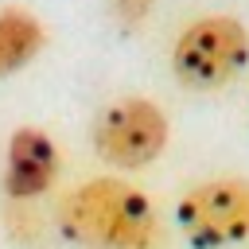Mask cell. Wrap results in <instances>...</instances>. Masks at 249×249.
<instances>
[{"label": "cell", "mask_w": 249, "mask_h": 249, "mask_svg": "<svg viewBox=\"0 0 249 249\" xmlns=\"http://www.w3.org/2000/svg\"><path fill=\"white\" fill-rule=\"evenodd\" d=\"M152 4H156V0H109V8H113V16H117V23H121L124 31H132L136 23H144V19H148V12H152Z\"/></svg>", "instance_id": "cell-8"}, {"label": "cell", "mask_w": 249, "mask_h": 249, "mask_svg": "<svg viewBox=\"0 0 249 249\" xmlns=\"http://www.w3.org/2000/svg\"><path fill=\"white\" fill-rule=\"evenodd\" d=\"M249 62V31L237 16L214 12L191 19L175 47H171V70L191 89H218L233 82Z\"/></svg>", "instance_id": "cell-2"}, {"label": "cell", "mask_w": 249, "mask_h": 249, "mask_svg": "<svg viewBox=\"0 0 249 249\" xmlns=\"http://www.w3.org/2000/svg\"><path fill=\"white\" fill-rule=\"evenodd\" d=\"M54 230L82 249H156L160 214L152 198L113 175L86 179L54 202Z\"/></svg>", "instance_id": "cell-1"}, {"label": "cell", "mask_w": 249, "mask_h": 249, "mask_svg": "<svg viewBox=\"0 0 249 249\" xmlns=\"http://www.w3.org/2000/svg\"><path fill=\"white\" fill-rule=\"evenodd\" d=\"M58 167H62V156H58V144L35 128V124H23L8 136V148H4V195L8 202H35L43 198L54 179H58Z\"/></svg>", "instance_id": "cell-5"}, {"label": "cell", "mask_w": 249, "mask_h": 249, "mask_svg": "<svg viewBox=\"0 0 249 249\" xmlns=\"http://www.w3.org/2000/svg\"><path fill=\"white\" fill-rule=\"evenodd\" d=\"M8 233L16 241H23V245H35V237H39V214H31L27 202H12L8 206Z\"/></svg>", "instance_id": "cell-7"}, {"label": "cell", "mask_w": 249, "mask_h": 249, "mask_svg": "<svg viewBox=\"0 0 249 249\" xmlns=\"http://www.w3.org/2000/svg\"><path fill=\"white\" fill-rule=\"evenodd\" d=\"M167 136H171V124L163 109L140 93L109 101L93 117V132H89L97 160L117 171H140L156 163L167 148Z\"/></svg>", "instance_id": "cell-4"}, {"label": "cell", "mask_w": 249, "mask_h": 249, "mask_svg": "<svg viewBox=\"0 0 249 249\" xmlns=\"http://www.w3.org/2000/svg\"><path fill=\"white\" fill-rule=\"evenodd\" d=\"M47 47V27L27 8H0V82L19 74Z\"/></svg>", "instance_id": "cell-6"}, {"label": "cell", "mask_w": 249, "mask_h": 249, "mask_svg": "<svg viewBox=\"0 0 249 249\" xmlns=\"http://www.w3.org/2000/svg\"><path fill=\"white\" fill-rule=\"evenodd\" d=\"M175 226L191 249H233L249 241V179L214 175L187 187L175 202Z\"/></svg>", "instance_id": "cell-3"}]
</instances>
